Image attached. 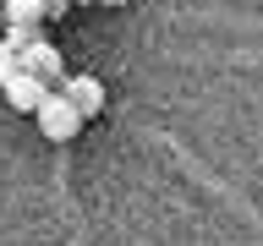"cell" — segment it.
<instances>
[{"mask_svg": "<svg viewBox=\"0 0 263 246\" xmlns=\"http://www.w3.org/2000/svg\"><path fill=\"white\" fill-rule=\"evenodd\" d=\"M33 120H39V131H44L49 142H71L82 131V115H77V104L61 93V88H49L39 104H33Z\"/></svg>", "mask_w": 263, "mask_h": 246, "instance_id": "cell-1", "label": "cell"}, {"mask_svg": "<svg viewBox=\"0 0 263 246\" xmlns=\"http://www.w3.org/2000/svg\"><path fill=\"white\" fill-rule=\"evenodd\" d=\"M55 88H61L71 104H77V115H82V120L104 115V82H99V77H88V71H82V77H61Z\"/></svg>", "mask_w": 263, "mask_h": 246, "instance_id": "cell-2", "label": "cell"}, {"mask_svg": "<svg viewBox=\"0 0 263 246\" xmlns=\"http://www.w3.org/2000/svg\"><path fill=\"white\" fill-rule=\"evenodd\" d=\"M0 88H6V98H11V110H22V115H33V104L49 93V82H39L33 71H11Z\"/></svg>", "mask_w": 263, "mask_h": 246, "instance_id": "cell-3", "label": "cell"}, {"mask_svg": "<svg viewBox=\"0 0 263 246\" xmlns=\"http://www.w3.org/2000/svg\"><path fill=\"white\" fill-rule=\"evenodd\" d=\"M6 16H11V28H39L44 22V6L39 0H6Z\"/></svg>", "mask_w": 263, "mask_h": 246, "instance_id": "cell-4", "label": "cell"}, {"mask_svg": "<svg viewBox=\"0 0 263 246\" xmlns=\"http://www.w3.org/2000/svg\"><path fill=\"white\" fill-rule=\"evenodd\" d=\"M11 71H22V66H16V38H6L0 44V82L11 77Z\"/></svg>", "mask_w": 263, "mask_h": 246, "instance_id": "cell-5", "label": "cell"}, {"mask_svg": "<svg viewBox=\"0 0 263 246\" xmlns=\"http://www.w3.org/2000/svg\"><path fill=\"white\" fill-rule=\"evenodd\" d=\"M39 6H44V16H66L71 11V0H39Z\"/></svg>", "mask_w": 263, "mask_h": 246, "instance_id": "cell-6", "label": "cell"}, {"mask_svg": "<svg viewBox=\"0 0 263 246\" xmlns=\"http://www.w3.org/2000/svg\"><path fill=\"white\" fill-rule=\"evenodd\" d=\"M93 6H126V0H93Z\"/></svg>", "mask_w": 263, "mask_h": 246, "instance_id": "cell-7", "label": "cell"}, {"mask_svg": "<svg viewBox=\"0 0 263 246\" xmlns=\"http://www.w3.org/2000/svg\"><path fill=\"white\" fill-rule=\"evenodd\" d=\"M71 6H93V0H71Z\"/></svg>", "mask_w": 263, "mask_h": 246, "instance_id": "cell-8", "label": "cell"}]
</instances>
